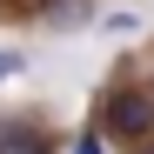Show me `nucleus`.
Wrapping results in <instances>:
<instances>
[{
	"instance_id": "1",
	"label": "nucleus",
	"mask_w": 154,
	"mask_h": 154,
	"mask_svg": "<svg viewBox=\"0 0 154 154\" xmlns=\"http://www.w3.org/2000/svg\"><path fill=\"white\" fill-rule=\"evenodd\" d=\"M100 127H107V134H121V141H141V134H154V94H141V87H121V94L107 100V114H100Z\"/></svg>"
},
{
	"instance_id": "2",
	"label": "nucleus",
	"mask_w": 154,
	"mask_h": 154,
	"mask_svg": "<svg viewBox=\"0 0 154 154\" xmlns=\"http://www.w3.org/2000/svg\"><path fill=\"white\" fill-rule=\"evenodd\" d=\"M0 154H47L40 134H27V127H0Z\"/></svg>"
},
{
	"instance_id": "3",
	"label": "nucleus",
	"mask_w": 154,
	"mask_h": 154,
	"mask_svg": "<svg viewBox=\"0 0 154 154\" xmlns=\"http://www.w3.org/2000/svg\"><path fill=\"white\" fill-rule=\"evenodd\" d=\"M47 14L54 20H87V0H47Z\"/></svg>"
},
{
	"instance_id": "4",
	"label": "nucleus",
	"mask_w": 154,
	"mask_h": 154,
	"mask_svg": "<svg viewBox=\"0 0 154 154\" xmlns=\"http://www.w3.org/2000/svg\"><path fill=\"white\" fill-rule=\"evenodd\" d=\"M67 154H100V134H81V141H74Z\"/></svg>"
},
{
	"instance_id": "5",
	"label": "nucleus",
	"mask_w": 154,
	"mask_h": 154,
	"mask_svg": "<svg viewBox=\"0 0 154 154\" xmlns=\"http://www.w3.org/2000/svg\"><path fill=\"white\" fill-rule=\"evenodd\" d=\"M7 74H20V54H0V81H7Z\"/></svg>"
}]
</instances>
